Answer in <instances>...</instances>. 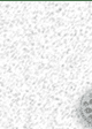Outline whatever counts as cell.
<instances>
[{"mask_svg":"<svg viewBox=\"0 0 92 129\" xmlns=\"http://www.w3.org/2000/svg\"><path fill=\"white\" fill-rule=\"evenodd\" d=\"M76 116L85 129H92V88L81 96L76 107Z\"/></svg>","mask_w":92,"mask_h":129,"instance_id":"cell-1","label":"cell"}]
</instances>
